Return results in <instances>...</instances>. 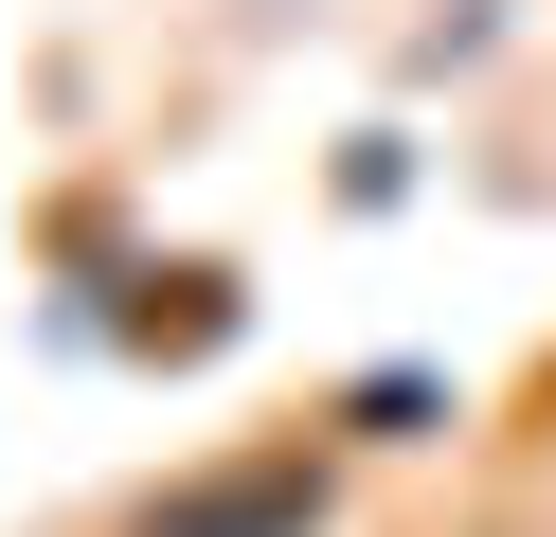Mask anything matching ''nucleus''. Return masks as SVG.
<instances>
[{"label": "nucleus", "mask_w": 556, "mask_h": 537, "mask_svg": "<svg viewBox=\"0 0 556 537\" xmlns=\"http://www.w3.org/2000/svg\"><path fill=\"white\" fill-rule=\"evenodd\" d=\"M324 520V448H252V465H198V484H162L126 537H305Z\"/></svg>", "instance_id": "obj_1"}]
</instances>
